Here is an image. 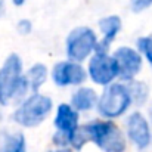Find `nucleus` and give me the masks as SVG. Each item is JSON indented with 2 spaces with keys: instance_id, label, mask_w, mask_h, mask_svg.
<instances>
[{
  "instance_id": "obj_6",
  "label": "nucleus",
  "mask_w": 152,
  "mask_h": 152,
  "mask_svg": "<svg viewBox=\"0 0 152 152\" xmlns=\"http://www.w3.org/2000/svg\"><path fill=\"white\" fill-rule=\"evenodd\" d=\"M89 74L95 83L106 86L115 77H118V64L114 56L96 53L89 64Z\"/></svg>"
},
{
  "instance_id": "obj_18",
  "label": "nucleus",
  "mask_w": 152,
  "mask_h": 152,
  "mask_svg": "<svg viewBox=\"0 0 152 152\" xmlns=\"http://www.w3.org/2000/svg\"><path fill=\"white\" fill-rule=\"evenodd\" d=\"M18 31L22 34V36H25V34H28L30 31H31V22L30 21H27V19H22V21H19V24H18Z\"/></svg>"
},
{
  "instance_id": "obj_4",
  "label": "nucleus",
  "mask_w": 152,
  "mask_h": 152,
  "mask_svg": "<svg viewBox=\"0 0 152 152\" xmlns=\"http://www.w3.org/2000/svg\"><path fill=\"white\" fill-rule=\"evenodd\" d=\"M132 95L127 89V86L123 84H111L105 89L102 93L98 108L103 117L106 118H115L126 112L129 105L132 103Z\"/></svg>"
},
{
  "instance_id": "obj_9",
  "label": "nucleus",
  "mask_w": 152,
  "mask_h": 152,
  "mask_svg": "<svg viewBox=\"0 0 152 152\" xmlns=\"http://www.w3.org/2000/svg\"><path fill=\"white\" fill-rule=\"evenodd\" d=\"M127 133L132 142L139 148L143 149L151 142V132L145 117L140 112H134L127 120Z\"/></svg>"
},
{
  "instance_id": "obj_7",
  "label": "nucleus",
  "mask_w": 152,
  "mask_h": 152,
  "mask_svg": "<svg viewBox=\"0 0 152 152\" xmlns=\"http://www.w3.org/2000/svg\"><path fill=\"white\" fill-rule=\"evenodd\" d=\"M114 58L118 64V77L121 80H132L142 68V56L130 48H120Z\"/></svg>"
},
{
  "instance_id": "obj_1",
  "label": "nucleus",
  "mask_w": 152,
  "mask_h": 152,
  "mask_svg": "<svg viewBox=\"0 0 152 152\" xmlns=\"http://www.w3.org/2000/svg\"><path fill=\"white\" fill-rule=\"evenodd\" d=\"M89 140H93L105 152H124L126 149L123 133L111 121H93L78 127L71 136V145L75 149H80Z\"/></svg>"
},
{
  "instance_id": "obj_13",
  "label": "nucleus",
  "mask_w": 152,
  "mask_h": 152,
  "mask_svg": "<svg viewBox=\"0 0 152 152\" xmlns=\"http://www.w3.org/2000/svg\"><path fill=\"white\" fill-rule=\"evenodd\" d=\"M46 77H48V68L43 65V64H36L34 66L30 68V71L27 72L25 78L28 80L30 83V87L36 92L39 90V87L46 81Z\"/></svg>"
},
{
  "instance_id": "obj_15",
  "label": "nucleus",
  "mask_w": 152,
  "mask_h": 152,
  "mask_svg": "<svg viewBox=\"0 0 152 152\" xmlns=\"http://www.w3.org/2000/svg\"><path fill=\"white\" fill-rule=\"evenodd\" d=\"M130 95H132V99L136 101L137 103H142V102L146 101V95H148V89L143 83H139V81H133L130 83V86H127Z\"/></svg>"
},
{
  "instance_id": "obj_17",
  "label": "nucleus",
  "mask_w": 152,
  "mask_h": 152,
  "mask_svg": "<svg viewBox=\"0 0 152 152\" xmlns=\"http://www.w3.org/2000/svg\"><path fill=\"white\" fill-rule=\"evenodd\" d=\"M151 4H152V0H132V9H133V12H136V13L145 10V9L149 7Z\"/></svg>"
},
{
  "instance_id": "obj_14",
  "label": "nucleus",
  "mask_w": 152,
  "mask_h": 152,
  "mask_svg": "<svg viewBox=\"0 0 152 152\" xmlns=\"http://www.w3.org/2000/svg\"><path fill=\"white\" fill-rule=\"evenodd\" d=\"M0 152H25V139L21 133L4 134Z\"/></svg>"
},
{
  "instance_id": "obj_8",
  "label": "nucleus",
  "mask_w": 152,
  "mask_h": 152,
  "mask_svg": "<svg viewBox=\"0 0 152 152\" xmlns=\"http://www.w3.org/2000/svg\"><path fill=\"white\" fill-rule=\"evenodd\" d=\"M52 77L58 86H69L84 83L87 74L84 68L75 62H59L53 66Z\"/></svg>"
},
{
  "instance_id": "obj_10",
  "label": "nucleus",
  "mask_w": 152,
  "mask_h": 152,
  "mask_svg": "<svg viewBox=\"0 0 152 152\" xmlns=\"http://www.w3.org/2000/svg\"><path fill=\"white\" fill-rule=\"evenodd\" d=\"M55 126L58 127L59 133H62L64 136L68 137V140L71 143V136L78 129V114H77V109H74L72 106H69L66 103H61L58 106V114H56Z\"/></svg>"
},
{
  "instance_id": "obj_20",
  "label": "nucleus",
  "mask_w": 152,
  "mask_h": 152,
  "mask_svg": "<svg viewBox=\"0 0 152 152\" xmlns=\"http://www.w3.org/2000/svg\"><path fill=\"white\" fill-rule=\"evenodd\" d=\"M56 152H71L69 149H59V151H56Z\"/></svg>"
},
{
  "instance_id": "obj_5",
  "label": "nucleus",
  "mask_w": 152,
  "mask_h": 152,
  "mask_svg": "<svg viewBox=\"0 0 152 152\" xmlns=\"http://www.w3.org/2000/svg\"><path fill=\"white\" fill-rule=\"evenodd\" d=\"M98 40L95 33L87 27L74 28L66 39V53L68 58L74 62L84 61L93 49H96Z\"/></svg>"
},
{
  "instance_id": "obj_3",
  "label": "nucleus",
  "mask_w": 152,
  "mask_h": 152,
  "mask_svg": "<svg viewBox=\"0 0 152 152\" xmlns=\"http://www.w3.org/2000/svg\"><path fill=\"white\" fill-rule=\"evenodd\" d=\"M52 111V101L48 96L34 95L24 102L13 114V120L24 127L39 126Z\"/></svg>"
},
{
  "instance_id": "obj_16",
  "label": "nucleus",
  "mask_w": 152,
  "mask_h": 152,
  "mask_svg": "<svg viewBox=\"0 0 152 152\" xmlns=\"http://www.w3.org/2000/svg\"><path fill=\"white\" fill-rule=\"evenodd\" d=\"M137 48L145 55V58L149 61V64L152 65V36L139 39L137 40Z\"/></svg>"
},
{
  "instance_id": "obj_11",
  "label": "nucleus",
  "mask_w": 152,
  "mask_h": 152,
  "mask_svg": "<svg viewBox=\"0 0 152 152\" xmlns=\"http://www.w3.org/2000/svg\"><path fill=\"white\" fill-rule=\"evenodd\" d=\"M99 27H101L102 33L105 34V37L102 39L101 43H98L96 52L98 53H105L106 49L111 46V43L114 42V39L118 34V31L121 30V19L117 15L105 16V18H102L99 21Z\"/></svg>"
},
{
  "instance_id": "obj_12",
  "label": "nucleus",
  "mask_w": 152,
  "mask_h": 152,
  "mask_svg": "<svg viewBox=\"0 0 152 152\" xmlns=\"http://www.w3.org/2000/svg\"><path fill=\"white\" fill-rule=\"evenodd\" d=\"M98 102V96L95 93L93 89L90 87H81L80 90H77L71 99L72 108L77 111H87L90 108L95 106V103Z\"/></svg>"
},
{
  "instance_id": "obj_19",
  "label": "nucleus",
  "mask_w": 152,
  "mask_h": 152,
  "mask_svg": "<svg viewBox=\"0 0 152 152\" xmlns=\"http://www.w3.org/2000/svg\"><path fill=\"white\" fill-rule=\"evenodd\" d=\"M24 1H25V0H13V3H15L16 6H21V4H22Z\"/></svg>"
},
{
  "instance_id": "obj_2",
  "label": "nucleus",
  "mask_w": 152,
  "mask_h": 152,
  "mask_svg": "<svg viewBox=\"0 0 152 152\" xmlns=\"http://www.w3.org/2000/svg\"><path fill=\"white\" fill-rule=\"evenodd\" d=\"M21 58L10 53L0 68V105H7L13 98H21L30 87L25 77L21 75Z\"/></svg>"
}]
</instances>
